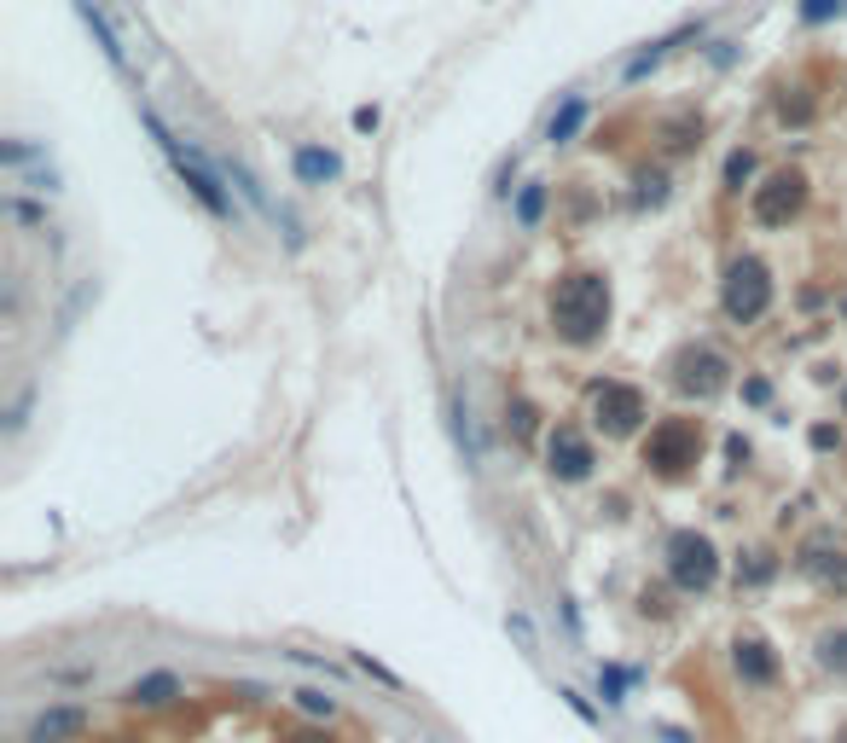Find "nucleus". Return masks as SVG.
Instances as JSON below:
<instances>
[{
	"mask_svg": "<svg viewBox=\"0 0 847 743\" xmlns=\"http://www.w3.org/2000/svg\"><path fill=\"white\" fill-rule=\"evenodd\" d=\"M668 383H673V390H680L685 401L708 407L715 395L732 390V361H725L715 343H685V349L668 361Z\"/></svg>",
	"mask_w": 847,
	"mask_h": 743,
	"instance_id": "nucleus-9",
	"label": "nucleus"
},
{
	"mask_svg": "<svg viewBox=\"0 0 847 743\" xmlns=\"http://www.w3.org/2000/svg\"><path fill=\"white\" fill-rule=\"evenodd\" d=\"M772 401V378H743V407H767Z\"/></svg>",
	"mask_w": 847,
	"mask_h": 743,
	"instance_id": "nucleus-35",
	"label": "nucleus"
},
{
	"mask_svg": "<svg viewBox=\"0 0 847 743\" xmlns=\"http://www.w3.org/2000/svg\"><path fill=\"white\" fill-rule=\"evenodd\" d=\"M772 116H778L784 128H812V116H819V99H812L807 81H795V88H778Z\"/></svg>",
	"mask_w": 847,
	"mask_h": 743,
	"instance_id": "nucleus-20",
	"label": "nucleus"
},
{
	"mask_svg": "<svg viewBox=\"0 0 847 743\" xmlns=\"http://www.w3.org/2000/svg\"><path fill=\"white\" fill-rule=\"evenodd\" d=\"M795 576H807V581H819V587H847V546L830 529L819 534H807L801 546H795Z\"/></svg>",
	"mask_w": 847,
	"mask_h": 743,
	"instance_id": "nucleus-10",
	"label": "nucleus"
},
{
	"mask_svg": "<svg viewBox=\"0 0 847 743\" xmlns=\"http://www.w3.org/2000/svg\"><path fill=\"white\" fill-rule=\"evenodd\" d=\"M662 569H668V587L680 599H708L725 576V557L703 529H673L662 540Z\"/></svg>",
	"mask_w": 847,
	"mask_h": 743,
	"instance_id": "nucleus-5",
	"label": "nucleus"
},
{
	"mask_svg": "<svg viewBox=\"0 0 847 743\" xmlns=\"http://www.w3.org/2000/svg\"><path fill=\"white\" fill-rule=\"evenodd\" d=\"M795 12H801V24L819 29V24H836V18H842V12H847V0H801Z\"/></svg>",
	"mask_w": 847,
	"mask_h": 743,
	"instance_id": "nucleus-30",
	"label": "nucleus"
},
{
	"mask_svg": "<svg viewBox=\"0 0 847 743\" xmlns=\"http://www.w3.org/2000/svg\"><path fill=\"white\" fill-rule=\"evenodd\" d=\"M7 210H12V215H18V222H29V227H41V222H47V215H41L36 204H7Z\"/></svg>",
	"mask_w": 847,
	"mask_h": 743,
	"instance_id": "nucleus-43",
	"label": "nucleus"
},
{
	"mask_svg": "<svg viewBox=\"0 0 847 743\" xmlns=\"http://www.w3.org/2000/svg\"><path fill=\"white\" fill-rule=\"evenodd\" d=\"M586 116H592V105H586V99H581V93H569V99H564V105H557V111H552V123H546V146H569V140H574V134H581V128H586Z\"/></svg>",
	"mask_w": 847,
	"mask_h": 743,
	"instance_id": "nucleus-22",
	"label": "nucleus"
},
{
	"mask_svg": "<svg viewBox=\"0 0 847 743\" xmlns=\"http://www.w3.org/2000/svg\"><path fill=\"white\" fill-rule=\"evenodd\" d=\"M47 680H59V685H88V680H93V668H53Z\"/></svg>",
	"mask_w": 847,
	"mask_h": 743,
	"instance_id": "nucleus-41",
	"label": "nucleus"
},
{
	"mask_svg": "<svg viewBox=\"0 0 847 743\" xmlns=\"http://www.w3.org/2000/svg\"><path fill=\"white\" fill-rule=\"evenodd\" d=\"M291 175H296V186H331V180H343V158H337L331 146H319V140H308V146H296L291 151Z\"/></svg>",
	"mask_w": 847,
	"mask_h": 743,
	"instance_id": "nucleus-14",
	"label": "nucleus"
},
{
	"mask_svg": "<svg viewBox=\"0 0 847 743\" xmlns=\"http://www.w3.org/2000/svg\"><path fill=\"white\" fill-rule=\"evenodd\" d=\"M725 459H732V465H725L732 477H737V470H749V442H743V436H725Z\"/></svg>",
	"mask_w": 847,
	"mask_h": 743,
	"instance_id": "nucleus-36",
	"label": "nucleus"
},
{
	"mask_svg": "<svg viewBox=\"0 0 847 743\" xmlns=\"http://www.w3.org/2000/svg\"><path fill=\"white\" fill-rule=\"evenodd\" d=\"M836 743H847V726H842V732H836Z\"/></svg>",
	"mask_w": 847,
	"mask_h": 743,
	"instance_id": "nucleus-46",
	"label": "nucleus"
},
{
	"mask_svg": "<svg viewBox=\"0 0 847 743\" xmlns=\"http://www.w3.org/2000/svg\"><path fill=\"white\" fill-rule=\"evenodd\" d=\"M609 314H616V291L598 267H569L546 291V326L564 349H598L609 337Z\"/></svg>",
	"mask_w": 847,
	"mask_h": 743,
	"instance_id": "nucleus-1",
	"label": "nucleus"
},
{
	"mask_svg": "<svg viewBox=\"0 0 847 743\" xmlns=\"http://www.w3.org/2000/svg\"><path fill=\"white\" fill-rule=\"evenodd\" d=\"M111 743H134V738H111Z\"/></svg>",
	"mask_w": 847,
	"mask_h": 743,
	"instance_id": "nucleus-47",
	"label": "nucleus"
},
{
	"mask_svg": "<svg viewBox=\"0 0 847 743\" xmlns=\"http://www.w3.org/2000/svg\"><path fill=\"white\" fill-rule=\"evenodd\" d=\"M760 186V158L749 146H737L732 158H725V168H720V192L725 198H743V192H755Z\"/></svg>",
	"mask_w": 847,
	"mask_h": 743,
	"instance_id": "nucleus-21",
	"label": "nucleus"
},
{
	"mask_svg": "<svg viewBox=\"0 0 847 743\" xmlns=\"http://www.w3.org/2000/svg\"><path fill=\"white\" fill-rule=\"evenodd\" d=\"M812 656H819V668L830 673V680L847 685V621H842V628H824L819 645H812Z\"/></svg>",
	"mask_w": 847,
	"mask_h": 743,
	"instance_id": "nucleus-23",
	"label": "nucleus"
},
{
	"mask_svg": "<svg viewBox=\"0 0 847 743\" xmlns=\"http://www.w3.org/2000/svg\"><path fill=\"white\" fill-rule=\"evenodd\" d=\"M708 59H715V64H720V71H725V64H732V59H737V41H715V53H708Z\"/></svg>",
	"mask_w": 847,
	"mask_h": 743,
	"instance_id": "nucleus-44",
	"label": "nucleus"
},
{
	"mask_svg": "<svg viewBox=\"0 0 847 743\" xmlns=\"http://www.w3.org/2000/svg\"><path fill=\"white\" fill-rule=\"evenodd\" d=\"M540 459H546V477L557 488H581L598 477V442H592L586 425H574V418H557L540 436Z\"/></svg>",
	"mask_w": 847,
	"mask_h": 743,
	"instance_id": "nucleus-8",
	"label": "nucleus"
},
{
	"mask_svg": "<svg viewBox=\"0 0 847 743\" xmlns=\"http://www.w3.org/2000/svg\"><path fill=\"white\" fill-rule=\"evenodd\" d=\"M378 123H383V111H378V105H361V111H354V128H361V134H371Z\"/></svg>",
	"mask_w": 847,
	"mask_h": 743,
	"instance_id": "nucleus-42",
	"label": "nucleus"
},
{
	"mask_svg": "<svg viewBox=\"0 0 847 743\" xmlns=\"http://www.w3.org/2000/svg\"><path fill=\"white\" fill-rule=\"evenodd\" d=\"M656 738H662V743H697L691 732H680V726H656Z\"/></svg>",
	"mask_w": 847,
	"mask_h": 743,
	"instance_id": "nucleus-45",
	"label": "nucleus"
},
{
	"mask_svg": "<svg viewBox=\"0 0 847 743\" xmlns=\"http://www.w3.org/2000/svg\"><path fill=\"white\" fill-rule=\"evenodd\" d=\"M633 204L639 210H662L668 204V168L662 163H645V168H633Z\"/></svg>",
	"mask_w": 847,
	"mask_h": 743,
	"instance_id": "nucleus-25",
	"label": "nucleus"
},
{
	"mask_svg": "<svg viewBox=\"0 0 847 743\" xmlns=\"http://www.w3.org/2000/svg\"><path fill=\"white\" fill-rule=\"evenodd\" d=\"M349 663L361 668L366 680H378V685H389V691H406V680H401V673H395V668H383V663H378V656H371V651H354Z\"/></svg>",
	"mask_w": 847,
	"mask_h": 743,
	"instance_id": "nucleus-29",
	"label": "nucleus"
},
{
	"mask_svg": "<svg viewBox=\"0 0 847 743\" xmlns=\"http://www.w3.org/2000/svg\"><path fill=\"white\" fill-rule=\"evenodd\" d=\"M546 210H552V186H546V180H522L517 192H511V222H517L522 232H540Z\"/></svg>",
	"mask_w": 847,
	"mask_h": 743,
	"instance_id": "nucleus-17",
	"label": "nucleus"
},
{
	"mask_svg": "<svg viewBox=\"0 0 847 743\" xmlns=\"http://www.w3.org/2000/svg\"><path fill=\"white\" fill-rule=\"evenodd\" d=\"M639 610H645L650 621H668V616H673V604H668V587H645V593H639Z\"/></svg>",
	"mask_w": 847,
	"mask_h": 743,
	"instance_id": "nucleus-32",
	"label": "nucleus"
},
{
	"mask_svg": "<svg viewBox=\"0 0 847 743\" xmlns=\"http://www.w3.org/2000/svg\"><path fill=\"white\" fill-rule=\"evenodd\" d=\"M511 180H517V158H505V163H500V175H494V198H511V192H517Z\"/></svg>",
	"mask_w": 847,
	"mask_h": 743,
	"instance_id": "nucleus-39",
	"label": "nucleus"
},
{
	"mask_svg": "<svg viewBox=\"0 0 847 743\" xmlns=\"http://www.w3.org/2000/svg\"><path fill=\"white\" fill-rule=\"evenodd\" d=\"M807 442H812V453H842L847 436H842L836 418H812V425H807Z\"/></svg>",
	"mask_w": 847,
	"mask_h": 743,
	"instance_id": "nucleus-28",
	"label": "nucleus"
},
{
	"mask_svg": "<svg viewBox=\"0 0 847 743\" xmlns=\"http://www.w3.org/2000/svg\"><path fill=\"white\" fill-rule=\"evenodd\" d=\"M650 425V395L627 378H592L586 390V430L604 442H633Z\"/></svg>",
	"mask_w": 847,
	"mask_h": 743,
	"instance_id": "nucleus-4",
	"label": "nucleus"
},
{
	"mask_svg": "<svg viewBox=\"0 0 847 743\" xmlns=\"http://www.w3.org/2000/svg\"><path fill=\"white\" fill-rule=\"evenodd\" d=\"M697 29L703 24H685V29H673V36H662V41H650L645 47V53H633V59H627V71H621V81H627V88H633V81H645L650 71H656V64H662L668 53H673V47H680V41H691V36H697Z\"/></svg>",
	"mask_w": 847,
	"mask_h": 743,
	"instance_id": "nucleus-19",
	"label": "nucleus"
},
{
	"mask_svg": "<svg viewBox=\"0 0 847 743\" xmlns=\"http://www.w3.org/2000/svg\"><path fill=\"white\" fill-rule=\"evenodd\" d=\"M505 430H511L517 442H529V436H546V430H540V407H534V401H522V395L505 407Z\"/></svg>",
	"mask_w": 847,
	"mask_h": 743,
	"instance_id": "nucleus-27",
	"label": "nucleus"
},
{
	"mask_svg": "<svg viewBox=\"0 0 847 743\" xmlns=\"http://www.w3.org/2000/svg\"><path fill=\"white\" fill-rule=\"evenodd\" d=\"M505 628H511V633L522 639V651H534V621L522 616V610H511V616H505Z\"/></svg>",
	"mask_w": 847,
	"mask_h": 743,
	"instance_id": "nucleus-37",
	"label": "nucleus"
},
{
	"mask_svg": "<svg viewBox=\"0 0 847 743\" xmlns=\"http://www.w3.org/2000/svg\"><path fill=\"white\" fill-rule=\"evenodd\" d=\"M772 297H778V279L760 256H732L725 262V279H720V314L732 326H760L772 314Z\"/></svg>",
	"mask_w": 847,
	"mask_h": 743,
	"instance_id": "nucleus-6",
	"label": "nucleus"
},
{
	"mask_svg": "<svg viewBox=\"0 0 847 743\" xmlns=\"http://www.w3.org/2000/svg\"><path fill=\"white\" fill-rule=\"evenodd\" d=\"M732 673H737V685H749V691H772L784 680V663H778V651L760 633H737L732 639Z\"/></svg>",
	"mask_w": 847,
	"mask_h": 743,
	"instance_id": "nucleus-11",
	"label": "nucleus"
},
{
	"mask_svg": "<svg viewBox=\"0 0 847 743\" xmlns=\"http://www.w3.org/2000/svg\"><path fill=\"white\" fill-rule=\"evenodd\" d=\"M285 697H291V703H296L308 720H319V726H331L337 715H343V703H337V691H319V685H296V691H285Z\"/></svg>",
	"mask_w": 847,
	"mask_h": 743,
	"instance_id": "nucleus-24",
	"label": "nucleus"
},
{
	"mask_svg": "<svg viewBox=\"0 0 847 743\" xmlns=\"http://www.w3.org/2000/svg\"><path fill=\"white\" fill-rule=\"evenodd\" d=\"M703 448H708L703 418H691V413H668V418H656V425L645 430V442H639V459H645L650 477L680 482V477H691V470L703 465Z\"/></svg>",
	"mask_w": 847,
	"mask_h": 743,
	"instance_id": "nucleus-2",
	"label": "nucleus"
},
{
	"mask_svg": "<svg viewBox=\"0 0 847 743\" xmlns=\"http://www.w3.org/2000/svg\"><path fill=\"white\" fill-rule=\"evenodd\" d=\"M703 116L697 111H680V116H668V123H662V151H668V158H697V151H703Z\"/></svg>",
	"mask_w": 847,
	"mask_h": 743,
	"instance_id": "nucleus-18",
	"label": "nucleus"
},
{
	"mask_svg": "<svg viewBox=\"0 0 847 743\" xmlns=\"http://www.w3.org/2000/svg\"><path fill=\"white\" fill-rule=\"evenodd\" d=\"M807 204H812V180H807V168H767L760 175V186L749 192V222L755 227H767V232H784V227H795L807 215Z\"/></svg>",
	"mask_w": 847,
	"mask_h": 743,
	"instance_id": "nucleus-7",
	"label": "nucleus"
},
{
	"mask_svg": "<svg viewBox=\"0 0 847 743\" xmlns=\"http://www.w3.org/2000/svg\"><path fill=\"white\" fill-rule=\"evenodd\" d=\"M778 576H784V557L767 552V546H755V552L737 557V593H767Z\"/></svg>",
	"mask_w": 847,
	"mask_h": 743,
	"instance_id": "nucleus-16",
	"label": "nucleus"
},
{
	"mask_svg": "<svg viewBox=\"0 0 847 743\" xmlns=\"http://www.w3.org/2000/svg\"><path fill=\"white\" fill-rule=\"evenodd\" d=\"M222 175H227L232 186H239V192H244V198H250V204H256V210H267V192H262V186H256V175H250V168H244V163H227V168H222Z\"/></svg>",
	"mask_w": 847,
	"mask_h": 743,
	"instance_id": "nucleus-31",
	"label": "nucleus"
},
{
	"mask_svg": "<svg viewBox=\"0 0 847 743\" xmlns=\"http://www.w3.org/2000/svg\"><path fill=\"white\" fill-rule=\"evenodd\" d=\"M71 7H76V18L81 24H88V36H93V47H99V53H105L111 59V71H123L128 76V47H123V36H116V24L105 18V12H99L93 7V0H71Z\"/></svg>",
	"mask_w": 847,
	"mask_h": 743,
	"instance_id": "nucleus-15",
	"label": "nucleus"
},
{
	"mask_svg": "<svg viewBox=\"0 0 847 743\" xmlns=\"http://www.w3.org/2000/svg\"><path fill=\"white\" fill-rule=\"evenodd\" d=\"M0 158H7V168H24V163H36V158H41V146H24V140H7V146H0Z\"/></svg>",
	"mask_w": 847,
	"mask_h": 743,
	"instance_id": "nucleus-34",
	"label": "nucleus"
},
{
	"mask_svg": "<svg viewBox=\"0 0 847 743\" xmlns=\"http://www.w3.org/2000/svg\"><path fill=\"white\" fill-rule=\"evenodd\" d=\"M285 663H302L314 673H337V663H326V656H314V651H285Z\"/></svg>",
	"mask_w": 847,
	"mask_h": 743,
	"instance_id": "nucleus-38",
	"label": "nucleus"
},
{
	"mask_svg": "<svg viewBox=\"0 0 847 743\" xmlns=\"http://www.w3.org/2000/svg\"><path fill=\"white\" fill-rule=\"evenodd\" d=\"M93 726V715L81 703H47L36 720L24 726V743H76Z\"/></svg>",
	"mask_w": 847,
	"mask_h": 743,
	"instance_id": "nucleus-12",
	"label": "nucleus"
},
{
	"mask_svg": "<svg viewBox=\"0 0 847 743\" xmlns=\"http://www.w3.org/2000/svg\"><path fill=\"white\" fill-rule=\"evenodd\" d=\"M180 697H186V685H180L175 668H151V673L123 685V708H134V715H157V708L180 703Z\"/></svg>",
	"mask_w": 847,
	"mask_h": 743,
	"instance_id": "nucleus-13",
	"label": "nucleus"
},
{
	"mask_svg": "<svg viewBox=\"0 0 847 743\" xmlns=\"http://www.w3.org/2000/svg\"><path fill=\"white\" fill-rule=\"evenodd\" d=\"M291 743H337V738H331V726L314 720V726H302V732H291Z\"/></svg>",
	"mask_w": 847,
	"mask_h": 743,
	"instance_id": "nucleus-40",
	"label": "nucleus"
},
{
	"mask_svg": "<svg viewBox=\"0 0 847 743\" xmlns=\"http://www.w3.org/2000/svg\"><path fill=\"white\" fill-rule=\"evenodd\" d=\"M140 123H146V134H151V140H157V151L168 158V168H175V180L186 186V192H192L198 204L215 215V222H232V215H239V210H232V192L222 186V175H215V168L203 163L198 151H186V146L175 140V128H168V123H163V116L151 111V105H140Z\"/></svg>",
	"mask_w": 847,
	"mask_h": 743,
	"instance_id": "nucleus-3",
	"label": "nucleus"
},
{
	"mask_svg": "<svg viewBox=\"0 0 847 743\" xmlns=\"http://www.w3.org/2000/svg\"><path fill=\"white\" fill-rule=\"evenodd\" d=\"M557 697H564L569 708H574V715H581L586 726H604V715H598V708H592V697H581V691H574V685H557Z\"/></svg>",
	"mask_w": 847,
	"mask_h": 743,
	"instance_id": "nucleus-33",
	"label": "nucleus"
},
{
	"mask_svg": "<svg viewBox=\"0 0 847 743\" xmlns=\"http://www.w3.org/2000/svg\"><path fill=\"white\" fill-rule=\"evenodd\" d=\"M639 685V668H621V663H598V697L609 708H621L627 703V691Z\"/></svg>",
	"mask_w": 847,
	"mask_h": 743,
	"instance_id": "nucleus-26",
	"label": "nucleus"
}]
</instances>
